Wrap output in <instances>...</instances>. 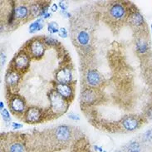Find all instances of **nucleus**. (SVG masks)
<instances>
[{
    "label": "nucleus",
    "mask_w": 152,
    "mask_h": 152,
    "mask_svg": "<svg viewBox=\"0 0 152 152\" xmlns=\"http://www.w3.org/2000/svg\"><path fill=\"white\" fill-rule=\"evenodd\" d=\"M128 14L129 8L126 4L121 2L111 3L107 11V17L109 21L115 24L121 23L127 21Z\"/></svg>",
    "instance_id": "obj_1"
},
{
    "label": "nucleus",
    "mask_w": 152,
    "mask_h": 152,
    "mask_svg": "<svg viewBox=\"0 0 152 152\" xmlns=\"http://www.w3.org/2000/svg\"><path fill=\"white\" fill-rule=\"evenodd\" d=\"M48 98L50 102L49 111L53 115L60 116L67 111L70 102L62 97L54 89L49 91Z\"/></svg>",
    "instance_id": "obj_2"
},
{
    "label": "nucleus",
    "mask_w": 152,
    "mask_h": 152,
    "mask_svg": "<svg viewBox=\"0 0 152 152\" xmlns=\"http://www.w3.org/2000/svg\"><path fill=\"white\" fill-rule=\"evenodd\" d=\"M25 51L29 54L31 58L39 60L44 56L46 45L42 38L34 37L27 42L25 46Z\"/></svg>",
    "instance_id": "obj_3"
},
{
    "label": "nucleus",
    "mask_w": 152,
    "mask_h": 152,
    "mask_svg": "<svg viewBox=\"0 0 152 152\" xmlns=\"http://www.w3.org/2000/svg\"><path fill=\"white\" fill-rule=\"evenodd\" d=\"M30 62H31V57L25 51V49H23L19 51L13 57L12 61L10 62V67L9 68L18 71L23 74L25 72L28 70Z\"/></svg>",
    "instance_id": "obj_4"
},
{
    "label": "nucleus",
    "mask_w": 152,
    "mask_h": 152,
    "mask_svg": "<svg viewBox=\"0 0 152 152\" xmlns=\"http://www.w3.org/2000/svg\"><path fill=\"white\" fill-rule=\"evenodd\" d=\"M72 136L71 128L66 125H60L54 128L52 137L53 140L58 145H65L70 142Z\"/></svg>",
    "instance_id": "obj_5"
},
{
    "label": "nucleus",
    "mask_w": 152,
    "mask_h": 152,
    "mask_svg": "<svg viewBox=\"0 0 152 152\" xmlns=\"http://www.w3.org/2000/svg\"><path fill=\"white\" fill-rule=\"evenodd\" d=\"M8 107L12 113L17 115H23L25 111L28 109L27 104L23 97L17 94H13L9 97Z\"/></svg>",
    "instance_id": "obj_6"
},
{
    "label": "nucleus",
    "mask_w": 152,
    "mask_h": 152,
    "mask_svg": "<svg viewBox=\"0 0 152 152\" xmlns=\"http://www.w3.org/2000/svg\"><path fill=\"white\" fill-rule=\"evenodd\" d=\"M84 81L87 87L98 89L103 83L102 75L95 68H88L84 75Z\"/></svg>",
    "instance_id": "obj_7"
},
{
    "label": "nucleus",
    "mask_w": 152,
    "mask_h": 152,
    "mask_svg": "<svg viewBox=\"0 0 152 152\" xmlns=\"http://www.w3.org/2000/svg\"><path fill=\"white\" fill-rule=\"evenodd\" d=\"M98 89L86 86L81 92V102L85 106H91L97 102L100 99Z\"/></svg>",
    "instance_id": "obj_8"
},
{
    "label": "nucleus",
    "mask_w": 152,
    "mask_h": 152,
    "mask_svg": "<svg viewBox=\"0 0 152 152\" xmlns=\"http://www.w3.org/2000/svg\"><path fill=\"white\" fill-rule=\"evenodd\" d=\"M45 115L42 109L37 107H28L27 111L23 115L25 122L28 124H35L41 122Z\"/></svg>",
    "instance_id": "obj_9"
},
{
    "label": "nucleus",
    "mask_w": 152,
    "mask_h": 152,
    "mask_svg": "<svg viewBox=\"0 0 152 152\" xmlns=\"http://www.w3.org/2000/svg\"><path fill=\"white\" fill-rule=\"evenodd\" d=\"M121 127L124 131L127 132H132L136 131L141 126V119L140 117L133 115H125L120 121Z\"/></svg>",
    "instance_id": "obj_10"
},
{
    "label": "nucleus",
    "mask_w": 152,
    "mask_h": 152,
    "mask_svg": "<svg viewBox=\"0 0 152 152\" xmlns=\"http://www.w3.org/2000/svg\"><path fill=\"white\" fill-rule=\"evenodd\" d=\"M56 82L60 84H72L73 72L69 66H64L58 69L55 74Z\"/></svg>",
    "instance_id": "obj_11"
},
{
    "label": "nucleus",
    "mask_w": 152,
    "mask_h": 152,
    "mask_svg": "<svg viewBox=\"0 0 152 152\" xmlns=\"http://www.w3.org/2000/svg\"><path fill=\"white\" fill-rule=\"evenodd\" d=\"M53 89L68 102H71L74 98V87L72 84H60L55 82Z\"/></svg>",
    "instance_id": "obj_12"
},
{
    "label": "nucleus",
    "mask_w": 152,
    "mask_h": 152,
    "mask_svg": "<svg viewBox=\"0 0 152 152\" xmlns=\"http://www.w3.org/2000/svg\"><path fill=\"white\" fill-rule=\"evenodd\" d=\"M127 22L131 26L136 29H141V28H143V25L145 24L144 17L136 8H129Z\"/></svg>",
    "instance_id": "obj_13"
},
{
    "label": "nucleus",
    "mask_w": 152,
    "mask_h": 152,
    "mask_svg": "<svg viewBox=\"0 0 152 152\" xmlns=\"http://www.w3.org/2000/svg\"><path fill=\"white\" fill-rule=\"evenodd\" d=\"M21 77H22V73L16 70H13L12 68H9L5 74L6 86L10 89L15 88L19 84Z\"/></svg>",
    "instance_id": "obj_14"
},
{
    "label": "nucleus",
    "mask_w": 152,
    "mask_h": 152,
    "mask_svg": "<svg viewBox=\"0 0 152 152\" xmlns=\"http://www.w3.org/2000/svg\"><path fill=\"white\" fill-rule=\"evenodd\" d=\"M75 42L82 48L88 47L91 42V33L86 28H80L75 33Z\"/></svg>",
    "instance_id": "obj_15"
},
{
    "label": "nucleus",
    "mask_w": 152,
    "mask_h": 152,
    "mask_svg": "<svg viewBox=\"0 0 152 152\" xmlns=\"http://www.w3.org/2000/svg\"><path fill=\"white\" fill-rule=\"evenodd\" d=\"M14 13L16 17L17 21H26L28 20L30 16L29 6L24 4H13Z\"/></svg>",
    "instance_id": "obj_16"
},
{
    "label": "nucleus",
    "mask_w": 152,
    "mask_h": 152,
    "mask_svg": "<svg viewBox=\"0 0 152 152\" xmlns=\"http://www.w3.org/2000/svg\"><path fill=\"white\" fill-rule=\"evenodd\" d=\"M136 53L139 55H141V56L146 55L149 53V51H150V44H149L148 40L144 36L136 38Z\"/></svg>",
    "instance_id": "obj_17"
},
{
    "label": "nucleus",
    "mask_w": 152,
    "mask_h": 152,
    "mask_svg": "<svg viewBox=\"0 0 152 152\" xmlns=\"http://www.w3.org/2000/svg\"><path fill=\"white\" fill-rule=\"evenodd\" d=\"M145 145L138 139H134L128 142L124 147L125 152H144Z\"/></svg>",
    "instance_id": "obj_18"
},
{
    "label": "nucleus",
    "mask_w": 152,
    "mask_h": 152,
    "mask_svg": "<svg viewBox=\"0 0 152 152\" xmlns=\"http://www.w3.org/2000/svg\"><path fill=\"white\" fill-rule=\"evenodd\" d=\"M24 144L21 140L9 141L4 149V152H25Z\"/></svg>",
    "instance_id": "obj_19"
},
{
    "label": "nucleus",
    "mask_w": 152,
    "mask_h": 152,
    "mask_svg": "<svg viewBox=\"0 0 152 152\" xmlns=\"http://www.w3.org/2000/svg\"><path fill=\"white\" fill-rule=\"evenodd\" d=\"M44 27V19L42 18H38L33 23L29 25V33H36L37 32L41 31Z\"/></svg>",
    "instance_id": "obj_20"
},
{
    "label": "nucleus",
    "mask_w": 152,
    "mask_h": 152,
    "mask_svg": "<svg viewBox=\"0 0 152 152\" xmlns=\"http://www.w3.org/2000/svg\"><path fill=\"white\" fill-rule=\"evenodd\" d=\"M29 10H30V16L32 18H38L41 15L42 4L38 2H34L29 5Z\"/></svg>",
    "instance_id": "obj_21"
},
{
    "label": "nucleus",
    "mask_w": 152,
    "mask_h": 152,
    "mask_svg": "<svg viewBox=\"0 0 152 152\" xmlns=\"http://www.w3.org/2000/svg\"><path fill=\"white\" fill-rule=\"evenodd\" d=\"M46 46L48 47H57L59 44V41L52 36H45L42 37Z\"/></svg>",
    "instance_id": "obj_22"
},
{
    "label": "nucleus",
    "mask_w": 152,
    "mask_h": 152,
    "mask_svg": "<svg viewBox=\"0 0 152 152\" xmlns=\"http://www.w3.org/2000/svg\"><path fill=\"white\" fill-rule=\"evenodd\" d=\"M140 141L144 145L148 144V143H151L152 144V128L147 130L146 132H145L142 134Z\"/></svg>",
    "instance_id": "obj_23"
},
{
    "label": "nucleus",
    "mask_w": 152,
    "mask_h": 152,
    "mask_svg": "<svg viewBox=\"0 0 152 152\" xmlns=\"http://www.w3.org/2000/svg\"><path fill=\"white\" fill-rule=\"evenodd\" d=\"M47 29H48V33H51V34H56V33H59L60 28H59V25L57 22L52 21V22L48 23Z\"/></svg>",
    "instance_id": "obj_24"
},
{
    "label": "nucleus",
    "mask_w": 152,
    "mask_h": 152,
    "mask_svg": "<svg viewBox=\"0 0 152 152\" xmlns=\"http://www.w3.org/2000/svg\"><path fill=\"white\" fill-rule=\"evenodd\" d=\"M1 115H2V118L4 120V121L5 123H8L11 121V115L9 111H8V109H5L1 111Z\"/></svg>",
    "instance_id": "obj_25"
},
{
    "label": "nucleus",
    "mask_w": 152,
    "mask_h": 152,
    "mask_svg": "<svg viewBox=\"0 0 152 152\" xmlns=\"http://www.w3.org/2000/svg\"><path fill=\"white\" fill-rule=\"evenodd\" d=\"M48 12H49V4H48V3L42 4V10L40 17L42 18V17L44 16L45 14H47Z\"/></svg>",
    "instance_id": "obj_26"
},
{
    "label": "nucleus",
    "mask_w": 152,
    "mask_h": 152,
    "mask_svg": "<svg viewBox=\"0 0 152 152\" xmlns=\"http://www.w3.org/2000/svg\"><path fill=\"white\" fill-rule=\"evenodd\" d=\"M67 117L70 120H72V121H80V115L77 114V113H75V112H72V111H71V112L68 113Z\"/></svg>",
    "instance_id": "obj_27"
},
{
    "label": "nucleus",
    "mask_w": 152,
    "mask_h": 152,
    "mask_svg": "<svg viewBox=\"0 0 152 152\" xmlns=\"http://www.w3.org/2000/svg\"><path fill=\"white\" fill-rule=\"evenodd\" d=\"M58 35L61 37H62V38H66V37H68V31H67V29L66 28H60Z\"/></svg>",
    "instance_id": "obj_28"
},
{
    "label": "nucleus",
    "mask_w": 152,
    "mask_h": 152,
    "mask_svg": "<svg viewBox=\"0 0 152 152\" xmlns=\"http://www.w3.org/2000/svg\"><path fill=\"white\" fill-rule=\"evenodd\" d=\"M58 6H59V8H60L61 11H67L68 6H67V4H66L65 2L60 1V2L58 3Z\"/></svg>",
    "instance_id": "obj_29"
},
{
    "label": "nucleus",
    "mask_w": 152,
    "mask_h": 152,
    "mask_svg": "<svg viewBox=\"0 0 152 152\" xmlns=\"http://www.w3.org/2000/svg\"><path fill=\"white\" fill-rule=\"evenodd\" d=\"M144 116L146 118V120L152 119V107H150V108H148V109L145 111V113Z\"/></svg>",
    "instance_id": "obj_30"
},
{
    "label": "nucleus",
    "mask_w": 152,
    "mask_h": 152,
    "mask_svg": "<svg viewBox=\"0 0 152 152\" xmlns=\"http://www.w3.org/2000/svg\"><path fill=\"white\" fill-rule=\"evenodd\" d=\"M0 55H1V66H4L5 62H6V60H7V56H6V54H5V53L3 50L1 51V54Z\"/></svg>",
    "instance_id": "obj_31"
},
{
    "label": "nucleus",
    "mask_w": 152,
    "mask_h": 152,
    "mask_svg": "<svg viewBox=\"0 0 152 152\" xmlns=\"http://www.w3.org/2000/svg\"><path fill=\"white\" fill-rule=\"evenodd\" d=\"M11 126H12V129L18 130V129H20V128L23 127V125L20 123H18V122H12V125H11Z\"/></svg>",
    "instance_id": "obj_32"
},
{
    "label": "nucleus",
    "mask_w": 152,
    "mask_h": 152,
    "mask_svg": "<svg viewBox=\"0 0 152 152\" xmlns=\"http://www.w3.org/2000/svg\"><path fill=\"white\" fill-rule=\"evenodd\" d=\"M60 13L65 18H71V17H72V13L68 12V11H60Z\"/></svg>",
    "instance_id": "obj_33"
},
{
    "label": "nucleus",
    "mask_w": 152,
    "mask_h": 152,
    "mask_svg": "<svg viewBox=\"0 0 152 152\" xmlns=\"http://www.w3.org/2000/svg\"><path fill=\"white\" fill-rule=\"evenodd\" d=\"M58 9H59V6H58V4H52V6H51V11H52V12H57Z\"/></svg>",
    "instance_id": "obj_34"
},
{
    "label": "nucleus",
    "mask_w": 152,
    "mask_h": 152,
    "mask_svg": "<svg viewBox=\"0 0 152 152\" xmlns=\"http://www.w3.org/2000/svg\"><path fill=\"white\" fill-rule=\"evenodd\" d=\"M52 15H53V14H52V12H48L47 14H45V15H44V16L42 17V18H43V19L45 20V19H48V18H50L52 17Z\"/></svg>",
    "instance_id": "obj_35"
},
{
    "label": "nucleus",
    "mask_w": 152,
    "mask_h": 152,
    "mask_svg": "<svg viewBox=\"0 0 152 152\" xmlns=\"http://www.w3.org/2000/svg\"><path fill=\"white\" fill-rule=\"evenodd\" d=\"M0 109H1V111L4 109V104L3 102H0Z\"/></svg>",
    "instance_id": "obj_36"
},
{
    "label": "nucleus",
    "mask_w": 152,
    "mask_h": 152,
    "mask_svg": "<svg viewBox=\"0 0 152 152\" xmlns=\"http://www.w3.org/2000/svg\"><path fill=\"white\" fill-rule=\"evenodd\" d=\"M114 152H125V151H124V149H121V150H116Z\"/></svg>",
    "instance_id": "obj_37"
},
{
    "label": "nucleus",
    "mask_w": 152,
    "mask_h": 152,
    "mask_svg": "<svg viewBox=\"0 0 152 152\" xmlns=\"http://www.w3.org/2000/svg\"><path fill=\"white\" fill-rule=\"evenodd\" d=\"M151 34H152V24L151 25Z\"/></svg>",
    "instance_id": "obj_38"
},
{
    "label": "nucleus",
    "mask_w": 152,
    "mask_h": 152,
    "mask_svg": "<svg viewBox=\"0 0 152 152\" xmlns=\"http://www.w3.org/2000/svg\"><path fill=\"white\" fill-rule=\"evenodd\" d=\"M102 152H106V151H102Z\"/></svg>",
    "instance_id": "obj_39"
}]
</instances>
